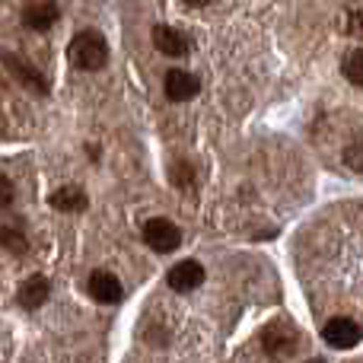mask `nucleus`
<instances>
[{
    "label": "nucleus",
    "mask_w": 363,
    "mask_h": 363,
    "mask_svg": "<svg viewBox=\"0 0 363 363\" xmlns=\"http://www.w3.org/2000/svg\"><path fill=\"white\" fill-rule=\"evenodd\" d=\"M70 61L80 70H102L108 64V45L102 38V32L83 29L77 32L74 45H70Z\"/></svg>",
    "instance_id": "f257e3e1"
},
{
    "label": "nucleus",
    "mask_w": 363,
    "mask_h": 363,
    "mask_svg": "<svg viewBox=\"0 0 363 363\" xmlns=\"http://www.w3.org/2000/svg\"><path fill=\"white\" fill-rule=\"evenodd\" d=\"M144 242L150 245V249H157V252H176L182 245V233H179V226L172 223V220L157 217V220H147Z\"/></svg>",
    "instance_id": "f03ea898"
},
{
    "label": "nucleus",
    "mask_w": 363,
    "mask_h": 363,
    "mask_svg": "<svg viewBox=\"0 0 363 363\" xmlns=\"http://www.w3.org/2000/svg\"><path fill=\"white\" fill-rule=\"evenodd\" d=\"M328 347H338V351H347V347H357L360 341V328L354 319H332L325 322V332H322Z\"/></svg>",
    "instance_id": "7ed1b4c3"
},
{
    "label": "nucleus",
    "mask_w": 363,
    "mask_h": 363,
    "mask_svg": "<svg viewBox=\"0 0 363 363\" xmlns=\"http://www.w3.org/2000/svg\"><path fill=\"white\" fill-rule=\"evenodd\" d=\"M166 284H169L176 294H188V290H198L201 284H204V268H201L198 262H191V258H185V262H179L176 268L166 274Z\"/></svg>",
    "instance_id": "20e7f679"
},
{
    "label": "nucleus",
    "mask_w": 363,
    "mask_h": 363,
    "mask_svg": "<svg viewBox=\"0 0 363 363\" xmlns=\"http://www.w3.org/2000/svg\"><path fill=\"white\" fill-rule=\"evenodd\" d=\"M294 345H296V332L290 325H284V322H277V325H271L268 332H264V351L274 360L290 357V354L296 351Z\"/></svg>",
    "instance_id": "39448f33"
},
{
    "label": "nucleus",
    "mask_w": 363,
    "mask_h": 363,
    "mask_svg": "<svg viewBox=\"0 0 363 363\" xmlns=\"http://www.w3.org/2000/svg\"><path fill=\"white\" fill-rule=\"evenodd\" d=\"M121 281L112 274V271H93L89 274V296L96 303H118L121 300Z\"/></svg>",
    "instance_id": "423d86ee"
},
{
    "label": "nucleus",
    "mask_w": 363,
    "mask_h": 363,
    "mask_svg": "<svg viewBox=\"0 0 363 363\" xmlns=\"http://www.w3.org/2000/svg\"><path fill=\"white\" fill-rule=\"evenodd\" d=\"M198 93V77H191L188 70H169L166 74V96L172 102H185Z\"/></svg>",
    "instance_id": "0eeeda50"
},
{
    "label": "nucleus",
    "mask_w": 363,
    "mask_h": 363,
    "mask_svg": "<svg viewBox=\"0 0 363 363\" xmlns=\"http://www.w3.org/2000/svg\"><path fill=\"white\" fill-rule=\"evenodd\" d=\"M153 45H157L163 55H169V57L188 55V38L182 35V32L169 29V26H157V29H153Z\"/></svg>",
    "instance_id": "6e6552de"
},
{
    "label": "nucleus",
    "mask_w": 363,
    "mask_h": 363,
    "mask_svg": "<svg viewBox=\"0 0 363 363\" xmlns=\"http://www.w3.org/2000/svg\"><path fill=\"white\" fill-rule=\"evenodd\" d=\"M4 64H6V67H10L13 74H16L29 89H35V93H48V80H45V77L38 74L35 67H29L26 61H19L16 55H6V51H4Z\"/></svg>",
    "instance_id": "1a4fd4ad"
},
{
    "label": "nucleus",
    "mask_w": 363,
    "mask_h": 363,
    "mask_svg": "<svg viewBox=\"0 0 363 363\" xmlns=\"http://www.w3.org/2000/svg\"><path fill=\"white\" fill-rule=\"evenodd\" d=\"M48 281H45L42 274L38 277H29V281L19 287V303H23L26 309H35V306H42L45 300H48Z\"/></svg>",
    "instance_id": "9d476101"
},
{
    "label": "nucleus",
    "mask_w": 363,
    "mask_h": 363,
    "mask_svg": "<svg viewBox=\"0 0 363 363\" xmlns=\"http://www.w3.org/2000/svg\"><path fill=\"white\" fill-rule=\"evenodd\" d=\"M55 23H57V6L55 4H38V6H29V10H26V26H29V29L45 32Z\"/></svg>",
    "instance_id": "9b49d317"
},
{
    "label": "nucleus",
    "mask_w": 363,
    "mask_h": 363,
    "mask_svg": "<svg viewBox=\"0 0 363 363\" xmlns=\"http://www.w3.org/2000/svg\"><path fill=\"white\" fill-rule=\"evenodd\" d=\"M51 207H57V211H83V207H86V194L74 185L57 188V191L51 194Z\"/></svg>",
    "instance_id": "f8f14e48"
},
{
    "label": "nucleus",
    "mask_w": 363,
    "mask_h": 363,
    "mask_svg": "<svg viewBox=\"0 0 363 363\" xmlns=\"http://www.w3.org/2000/svg\"><path fill=\"white\" fill-rule=\"evenodd\" d=\"M345 77L354 86H363V51L360 48H354L351 55L345 57Z\"/></svg>",
    "instance_id": "ddd939ff"
},
{
    "label": "nucleus",
    "mask_w": 363,
    "mask_h": 363,
    "mask_svg": "<svg viewBox=\"0 0 363 363\" xmlns=\"http://www.w3.org/2000/svg\"><path fill=\"white\" fill-rule=\"evenodd\" d=\"M0 245L13 252H26V236L16 230H0Z\"/></svg>",
    "instance_id": "4468645a"
},
{
    "label": "nucleus",
    "mask_w": 363,
    "mask_h": 363,
    "mask_svg": "<svg viewBox=\"0 0 363 363\" xmlns=\"http://www.w3.org/2000/svg\"><path fill=\"white\" fill-rule=\"evenodd\" d=\"M347 32H351L354 38H360V0H354V4L347 6Z\"/></svg>",
    "instance_id": "2eb2a0df"
},
{
    "label": "nucleus",
    "mask_w": 363,
    "mask_h": 363,
    "mask_svg": "<svg viewBox=\"0 0 363 363\" xmlns=\"http://www.w3.org/2000/svg\"><path fill=\"white\" fill-rule=\"evenodd\" d=\"M10 201H13V185H10V179L0 172V207H10Z\"/></svg>",
    "instance_id": "dca6fc26"
},
{
    "label": "nucleus",
    "mask_w": 363,
    "mask_h": 363,
    "mask_svg": "<svg viewBox=\"0 0 363 363\" xmlns=\"http://www.w3.org/2000/svg\"><path fill=\"white\" fill-rule=\"evenodd\" d=\"M347 163H351L354 172H360V144H351V150H347Z\"/></svg>",
    "instance_id": "f3484780"
},
{
    "label": "nucleus",
    "mask_w": 363,
    "mask_h": 363,
    "mask_svg": "<svg viewBox=\"0 0 363 363\" xmlns=\"http://www.w3.org/2000/svg\"><path fill=\"white\" fill-rule=\"evenodd\" d=\"M176 182L179 185H188V182H191V169H188V166H176Z\"/></svg>",
    "instance_id": "a211bd4d"
},
{
    "label": "nucleus",
    "mask_w": 363,
    "mask_h": 363,
    "mask_svg": "<svg viewBox=\"0 0 363 363\" xmlns=\"http://www.w3.org/2000/svg\"><path fill=\"white\" fill-rule=\"evenodd\" d=\"M188 6H204V4H211V0H185Z\"/></svg>",
    "instance_id": "6ab92c4d"
},
{
    "label": "nucleus",
    "mask_w": 363,
    "mask_h": 363,
    "mask_svg": "<svg viewBox=\"0 0 363 363\" xmlns=\"http://www.w3.org/2000/svg\"><path fill=\"white\" fill-rule=\"evenodd\" d=\"M309 363H322V360H309Z\"/></svg>",
    "instance_id": "aec40b11"
}]
</instances>
